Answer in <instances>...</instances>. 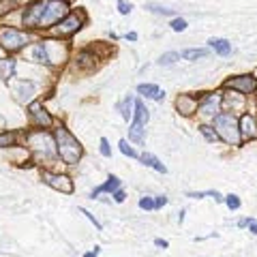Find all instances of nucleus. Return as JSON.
<instances>
[{"label":"nucleus","mask_w":257,"mask_h":257,"mask_svg":"<svg viewBox=\"0 0 257 257\" xmlns=\"http://www.w3.org/2000/svg\"><path fill=\"white\" fill-rule=\"evenodd\" d=\"M71 11V0H32L22 9V26L28 32H50Z\"/></svg>","instance_id":"obj_1"},{"label":"nucleus","mask_w":257,"mask_h":257,"mask_svg":"<svg viewBox=\"0 0 257 257\" xmlns=\"http://www.w3.org/2000/svg\"><path fill=\"white\" fill-rule=\"evenodd\" d=\"M52 138L56 146V157H58L64 165H77V161L84 155V146L79 140L69 131L64 124L52 126Z\"/></svg>","instance_id":"obj_2"},{"label":"nucleus","mask_w":257,"mask_h":257,"mask_svg":"<svg viewBox=\"0 0 257 257\" xmlns=\"http://www.w3.org/2000/svg\"><path fill=\"white\" fill-rule=\"evenodd\" d=\"M32 41H35V35L28 30L15 26H0V50H5L7 54H18Z\"/></svg>","instance_id":"obj_3"},{"label":"nucleus","mask_w":257,"mask_h":257,"mask_svg":"<svg viewBox=\"0 0 257 257\" xmlns=\"http://www.w3.org/2000/svg\"><path fill=\"white\" fill-rule=\"evenodd\" d=\"M212 126L219 140H223L225 144L229 146H240L242 144V138H240V131H238V120L231 111H221L212 118Z\"/></svg>","instance_id":"obj_4"},{"label":"nucleus","mask_w":257,"mask_h":257,"mask_svg":"<svg viewBox=\"0 0 257 257\" xmlns=\"http://www.w3.org/2000/svg\"><path fill=\"white\" fill-rule=\"evenodd\" d=\"M86 22H88V15H86L82 9H77V11L71 9V11L64 15V18L50 30V37L62 39V41H64V39H71V37L77 35V32L86 26Z\"/></svg>","instance_id":"obj_5"},{"label":"nucleus","mask_w":257,"mask_h":257,"mask_svg":"<svg viewBox=\"0 0 257 257\" xmlns=\"http://www.w3.org/2000/svg\"><path fill=\"white\" fill-rule=\"evenodd\" d=\"M28 122L32 128H37V131H50L54 126V116L47 111V107L43 105L41 101H32L28 103Z\"/></svg>","instance_id":"obj_6"},{"label":"nucleus","mask_w":257,"mask_h":257,"mask_svg":"<svg viewBox=\"0 0 257 257\" xmlns=\"http://www.w3.org/2000/svg\"><path fill=\"white\" fill-rule=\"evenodd\" d=\"M223 88L225 90H229L231 88V92H238V94H255L257 92V77L255 75H234V77H229V79H225L223 82Z\"/></svg>","instance_id":"obj_7"},{"label":"nucleus","mask_w":257,"mask_h":257,"mask_svg":"<svg viewBox=\"0 0 257 257\" xmlns=\"http://www.w3.org/2000/svg\"><path fill=\"white\" fill-rule=\"evenodd\" d=\"M45 50H47V58H50V67H60L69 60V45L62 39H43Z\"/></svg>","instance_id":"obj_8"},{"label":"nucleus","mask_w":257,"mask_h":257,"mask_svg":"<svg viewBox=\"0 0 257 257\" xmlns=\"http://www.w3.org/2000/svg\"><path fill=\"white\" fill-rule=\"evenodd\" d=\"M41 180H43L50 189L60 191V193H67V195H71V193L75 191V184H73V180H71L67 174H58V172L41 170Z\"/></svg>","instance_id":"obj_9"},{"label":"nucleus","mask_w":257,"mask_h":257,"mask_svg":"<svg viewBox=\"0 0 257 257\" xmlns=\"http://www.w3.org/2000/svg\"><path fill=\"white\" fill-rule=\"evenodd\" d=\"M221 107H223V94L221 92H208L206 96H202V99L197 101V111L208 120H212L216 114H221L223 111Z\"/></svg>","instance_id":"obj_10"},{"label":"nucleus","mask_w":257,"mask_h":257,"mask_svg":"<svg viewBox=\"0 0 257 257\" xmlns=\"http://www.w3.org/2000/svg\"><path fill=\"white\" fill-rule=\"evenodd\" d=\"M37 90H39L37 82H32V79H20V82L15 84V88H13V94H15V99H18L20 103H26L28 105V103L35 101Z\"/></svg>","instance_id":"obj_11"},{"label":"nucleus","mask_w":257,"mask_h":257,"mask_svg":"<svg viewBox=\"0 0 257 257\" xmlns=\"http://www.w3.org/2000/svg\"><path fill=\"white\" fill-rule=\"evenodd\" d=\"M238 131H240L242 142L257 140V118L253 114H248V111H244V114L240 116V120H238Z\"/></svg>","instance_id":"obj_12"},{"label":"nucleus","mask_w":257,"mask_h":257,"mask_svg":"<svg viewBox=\"0 0 257 257\" xmlns=\"http://www.w3.org/2000/svg\"><path fill=\"white\" fill-rule=\"evenodd\" d=\"M75 67L79 71H94L96 69V64H99V56L94 54V50H90V47H84V50H79L77 56H75Z\"/></svg>","instance_id":"obj_13"},{"label":"nucleus","mask_w":257,"mask_h":257,"mask_svg":"<svg viewBox=\"0 0 257 257\" xmlns=\"http://www.w3.org/2000/svg\"><path fill=\"white\" fill-rule=\"evenodd\" d=\"M28 56H30V60H32V62L50 67V58H47V50H45L43 39H39V41H32V43L28 45Z\"/></svg>","instance_id":"obj_14"},{"label":"nucleus","mask_w":257,"mask_h":257,"mask_svg":"<svg viewBox=\"0 0 257 257\" xmlns=\"http://www.w3.org/2000/svg\"><path fill=\"white\" fill-rule=\"evenodd\" d=\"M116 189H120V178H118V176H114V174H109L105 182L99 184L96 189H92L90 199H99V195H111Z\"/></svg>","instance_id":"obj_15"},{"label":"nucleus","mask_w":257,"mask_h":257,"mask_svg":"<svg viewBox=\"0 0 257 257\" xmlns=\"http://www.w3.org/2000/svg\"><path fill=\"white\" fill-rule=\"evenodd\" d=\"M197 96L195 94H180L178 99H176V107H178V111L182 116H191L197 111Z\"/></svg>","instance_id":"obj_16"},{"label":"nucleus","mask_w":257,"mask_h":257,"mask_svg":"<svg viewBox=\"0 0 257 257\" xmlns=\"http://www.w3.org/2000/svg\"><path fill=\"white\" fill-rule=\"evenodd\" d=\"M18 73V60L13 56H3L0 58V79L3 82H11Z\"/></svg>","instance_id":"obj_17"},{"label":"nucleus","mask_w":257,"mask_h":257,"mask_svg":"<svg viewBox=\"0 0 257 257\" xmlns=\"http://www.w3.org/2000/svg\"><path fill=\"white\" fill-rule=\"evenodd\" d=\"M138 92L142 96H146V99H152V101H163L165 99V90H161L157 84H140Z\"/></svg>","instance_id":"obj_18"},{"label":"nucleus","mask_w":257,"mask_h":257,"mask_svg":"<svg viewBox=\"0 0 257 257\" xmlns=\"http://www.w3.org/2000/svg\"><path fill=\"white\" fill-rule=\"evenodd\" d=\"M128 142L140 144V146H142V144L146 142V124L131 120V124H128Z\"/></svg>","instance_id":"obj_19"},{"label":"nucleus","mask_w":257,"mask_h":257,"mask_svg":"<svg viewBox=\"0 0 257 257\" xmlns=\"http://www.w3.org/2000/svg\"><path fill=\"white\" fill-rule=\"evenodd\" d=\"M133 107H135V96L133 94H126L124 99L118 103V111H120V116H122L126 122L133 118Z\"/></svg>","instance_id":"obj_20"},{"label":"nucleus","mask_w":257,"mask_h":257,"mask_svg":"<svg viewBox=\"0 0 257 257\" xmlns=\"http://www.w3.org/2000/svg\"><path fill=\"white\" fill-rule=\"evenodd\" d=\"M140 161H142V163L146 165V167H152V170L159 172V174H167V167L161 163V161H159L155 155H152V152H144V155H140Z\"/></svg>","instance_id":"obj_21"},{"label":"nucleus","mask_w":257,"mask_h":257,"mask_svg":"<svg viewBox=\"0 0 257 257\" xmlns=\"http://www.w3.org/2000/svg\"><path fill=\"white\" fill-rule=\"evenodd\" d=\"M208 45H210V50L216 52L219 56H229L231 54V43L227 41V39H219V37H214L208 41Z\"/></svg>","instance_id":"obj_22"},{"label":"nucleus","mask_w":257,"mask_h":257,"mask_svg":"<svg viewBox=\"0 0 257 257\" xmlns=\"http://www.w3.org/2000/svg\"><path fill=\"white\" fill-rule=\"evenodd\" d=\"M20 133L18 131H3L0 133V148H13L18 146Z\"/></svg>","instance_id":"obj_23"},{"label":"nucleus","mask_w":257,"mask_h":257,"mask_svg":"<svg viewBox=\"0 0 257 257\" xmlns=\"http://www.w3.org/2000/svg\"><path fill=\"white\" fill-rule=\"evenodd\" d=\"M208 54H210V50H206V47H197V50H184L180 54V58H184V60H197V58H206Z\"/></svg>","instance_id":"obj_24"},{"label":"nucleus","mask_w":257,"mask_h":257,"mask_svg":"<svg viewBox=\"0 0 257 257\" xmlns=\"http://www.w3.org/2000/svg\"><path fill=\"white\" fill-rule=\"evenodd\" d=\"M176 60H180V54H178V52H165V54L157 60V64H159V67H170V64H174Z\"/></svg>","instance_id":"obj_25"},{"label":"nucleus","mask_w":257,"mask_h":257,"mask_svg":"<svg viewBox=\"0 0 257 257\" xmlns=\"http://www.w3.org/2000/svg\"><path fill=\"white\" fill-rule=\"evenodd\" d=\"M199 133H202L204 138H206V142H210V144L219 142V135H216L214 126H210V124H199Z\"/></svg>","instance_id":"obj_26"},{"label":"nucleus","mask_w":257,"mask_h":257,"mask_svg":"<svg viewBox=\"0 0 257 257\" xmlns=\"http://www.w3.org/2000/svg\"><path fill=\"white\" fill-rule=\"evenodd\" d=\"M118 148H120V152H122L124 157H131V159H138V161H140L138 150H135L133 146H128V142H126V140H120V142H118Z\"/></svg>","instance_id":"obj_27"},{"label":"nucleus","mask_w":257,"mask_h":257,"mask_svg":"<svg viewBox=\"0 0 257 257\" xmlns=\"http://www.w3.org/2000/svg\"><path fill=\"white\" fill-rule=\"evenodd\" d=\"M18 9V0H0V18Z\"/></svg>","instance_id":"obj_28"},{"label":"nucleus","mask_w":257,"mask_h":257,"mask_svg":"<svg viewBox=\"0 0 257 257\" xmlns=\"http://www.w3.org/2000/svg\"><path fill=\"white\" fill-rule=\"evenodd\" d=\"M223 202H225V206H227L229 210H238V208H240V197H238V195H234V193L225 195V197H223Z\"/></svg>","instance_id":"obj_29"},{"label":"nucleus","mask_w":257,"mask_h":257,"mask_svg":"<svg viewBox=\"0 0 257 257\" xmlns=\"http://www.w3.org/2000/svg\"><path fill=\"white\" fill-rule=\"evenodd\" d=\"M146 9L152 11V13H157V15H163V18H172V15H174L172 9H163V7H157V5H148Z\"/></svg>","instance_id":"obj_30"},{"label":"nucleus","mask_w":257,"mask_h":257,"mask_svg":"<svg viewBox=\"0 0 257 257\" xmlns=\"http://www.w3.org/2000/svg\"><path fill=\"white\" fill-rule=\"evenodd\" d=\"M99 152H101V155L105 157V159H111V146H109V142H107L105 138L99 140Z\"/></svg>","instance_id":"obj_31"},{"label":"nucleus","mask_w":257,"mask_h":257,"mask_svg":"<svg viewBox=\"0 0 257 257\" xmlns=\"http://www.w3.org/2000/svg\"><path fill=\"white\" fill-rule=\"evenodd\" d=\"M140 208L142 210H155V199L150 195H142L140 197Z\"/></svg>","instance_id":"obj_32"},{"label":"nucleus","mask_w":257,"mask_h":257,"mask_svg":"<svg viewBox=\"0 0 257 257\" xmlns=\"http://www.w3.org/2000/svg\"><path fill=\"white\" fill-rule=\"evenodd\" d=\"M170 26H172V30H174V32H184V30H187V20H182V18H174Z\"/></svg>","instance_id":"obj_33"},{"label":"nucleus","mask_w":257,"mask_h":257,"mask_svg":"<svg viewBox=\"0 0 257 257\" xmlns=\"http://www.w3.org/2000/svg\"><path fill=\"white\" fill-rule=\"evenodd\" d=\"M79 212H82V214L86 216V219H88V221H90V223H92V225H94V227H96V229H99V231L103 229V225H101V221H99V219H96V216H94V214H90V212H88V210H86V208H79Z\"/></svg>","instance_id":"obj_34"},{"label":"nucleus","mask_w":257,"mask_h":257,"mask_svg":"<svg viewBox=\"0 0 257 257\" xmlns=\"http://www.w3.org/2000/svg\"><path fill=\"white\" fill-rule=\"evenodd\" d=\"M118 11L122 13V15H128V13L133 11V5L126 3V0H118Z\"/></svg>","instance_id":"obj_35"},{"label":"nucleus","mask_w":257,"mask_h":257,"mask_svg":"<svg viewBox=\"0 0 257 257\" xmlns=\"http://www.w3.org/2000/svg\"><path fill=\"white\" fill-rule=\"evenodd\" d=\"M111 197H114V202H116V204H122L124 199H126V195H124V191H122V189H116L114 193H111Z\"/></svg>","instance_id":"obj_36"},{"label":"nucleus","mask_w":257,"mask_h":257,"mask_svg":"<svg viewBox=\"0 0 257 257\" xmlns=\"http://www.w3.org/2000/svg\"><path fill=\"white\" fill-rule=\"evenodd\" d=\"M165 204H167V195H157V199H155V210L163 208Z\"/></svg>","instance_id":"obj_37"},{"label":"nucleus","mask_w":257,"mask_h":257,"mask_svg":"<svg viewBox=\"0 0 257 257\" xmlns=\"http://www.w3.org/2000/svg\"><path fill=\"white\" fill-rule=\"evenodd\" d=\"M246 227L251 229V234L257 236V221H255V219H248V221H246Z\"/></svg>","instance_id":"obj_38"},{"label":"nucleus","mask_w":257,"mask_h":257,"mask_svg":"<svg viewBox=\"0 0 257 257\" xmlns=\"http://www.w3.org/2000/svg\"><path fill=\"white\" fill-rule=\"evenodd\" d=\"M155 244H157V246H161V248H167V246H170V244H167V240H161V238H157V240H155Z\"/></svg>","instance_id":"obj_39"},{"label":"nucleus","mask_w":257,"mask_h":257,"mask_svg":"<svg viewBox=\"0 0 257 257\" xmlns=\"http://www.w3.org/2000/svg\"><path fill=\"white\" fill-rule=\"evenodd\" d=\"M124 39H126V41H138V35H135V32H126Z\"/></svg>","instance_id":"obj_40"},{"label":"nucleus","mask_w":257,"mask_h":257,"mask_svg":"<svg viewBox=\"0 0 257 257\" xmlns=\"http://www.w3.org/2000/svg\"><path fill=\"white\" fill-rule=\"evenodd\" d=\"M84 257H99V246H94V251H88Z\"/></svg>","instance_id":"obj_41"},{"label":"nucleus","mask_w":257,"mask_h":257,"mask_svg":"<svg viewBox=\"0 0 257 257\" xmlns=\"http://www.w3.org/2000/svg\"><path fill=\"white\" fill-rule=\"evenodd\" d=\"M246 221H248V219H240V221H238V227H246Z\"/></svg>","instance_id":"obj_42"}]
</instances>
